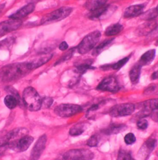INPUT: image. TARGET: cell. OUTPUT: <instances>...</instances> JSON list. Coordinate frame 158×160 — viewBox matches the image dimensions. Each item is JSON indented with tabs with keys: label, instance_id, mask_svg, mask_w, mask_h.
<instances>
[{
	"label": "cell",
	"instance_id": "cell-1",
	"mask_svg": "<svg viewBox=\"0 0 158 160\" xmlns=\"http://www.w3.org/2000/svg\"><path fill=\"white\" fill-rule=\"evenodd\" d=\"M32 71L29 62L14 63L0 69V83H9L19 80Z\"/></svg>",
	"mask_w": 158,
	"mask_h": 160
},
{
	"label": "cell",
	"instance_id": "cell-2",
	"mask_svg": "<svg viewBox=\"0 0 158 160\" xmlns=\"http://www.w3.org/2000/svg\"><path fill=\"white\" fill-rule=\"evenodd\" d=\"M22 98L26 107L30 111L36 112L42 107V98L37 90L32 87L24 89Z\"/></svg>",
	"mask_w": 158,
	"mask_h": 160
},
{
	"label": "cell",
	"instance_id": "cell-3",
	"mask_svg": "<svg viewBox=\"0 0 158 160\" xmlns=\"http://www.w3.org/2000/svg\"><path fill=\"white\" fill-rule=\"evenodd\" d=\"M73 8L70 7H62L44 16L41 20L42 24H49L63 20L70 15Z\"/></svg>",
	"mask_w": 158,
	"mask_h": 160
},
{
	"label": "cell",
	"instance_id": "cell-4",
	"mask_svg": "<svg viewBox=\"0 0 158 160\" xmlns=\"http://www.w3.org/2000/svg\"><path fill=\"white\" fill-rule=\"evenodd\" d=\"M100 36V32L98 31H94L87 35L78 46L79 54H84L91 51L98 43Z\"/></svg>",
	"mask_w": 158,
	"mask_h": 160
},
{
	"label": "cell",
	"instance_id": "cell-5",
	"mask_svg": "<svg viewBox=\"0 0 158 160\" xmlns=\"http://www.w3.org/2000/svg\"><path fill=\"white\" fill-rule=\"evenodd\" d=\"M82 108L78 105L63 103L58 105L54 110L55 113L61 117H70L81 112Z\"/></svg>",
	"mask_w": 158,
	"mask_h": 160
},
{
	"label": "cell",
	"instance_id": "cell-6",
	"mask_svg": "<svg viewBox=\"0 0 158 160\" xmlns=\"http://www.w3.org/2000/svg\"><path fill=\"white\" fill-rule=\"evenodd\" d=\"M135 109V107L133 103H121L112 107L109 110V113L112 117H120L130 115L132 114Z\"/></svg>",
	"mask_w": 158,
	"mask_h": 160
},
{
	"label": "cell",
	"instance_id": "cell-7",
	"mask_svg": "<svg viewBox=\"0 0 158 160\" xmlns=\"http://www.w3.org/2000/svg\"><path fill=\"white\" fill-rule=\"evenodd\" d=\"M93 153L86 149L72 150L66 152L63 155L64 160H91Z\"/></svg>",
	"mask_w": 158,
	"mask_h": 160
},
{
	"label": "cell",
	"instance_id": "cell-8",
	"mask_svg": "<svg viewBox=\"0 0 158 160\" xmlns=\"http://www.w3.org/2000/svg\"><path fill=\"white\" fill-rule=\"evenodd\" d=\"M33 141L34 138L32 137L26 135L21 137L19 139L14 142L6 143L8 145L9 149L15 152H23L29 148V147L32 143Z\"/></svg>",
	"mask_w": 158,
	"mask_h": 160
},
{
	"label": "cell",
	"instance_id": "cell-9",
	"mask_svg": "<svg viewBox=\"0 0 158 160\" xmlns=\"http://www.w3.org/2000/svg\"><path fill=\"white\" fill-rule=\"evenodd\" d=\"M22 25L21 19L11 18L0 22V36H4L11 32L17 30Z\"/></svg>",
	"mask_w": 158,
	"mask_h": 160
},
{
	"label": "cell",
	"instance_id": "cell-10",
	"mask_svg": "<svg viewBox=\"0 0 158 160\" xmlns=\"http://www.w3.org/2000/svg\"><path fill=\"white\" fill-rule=\"evenodd\" d=\"M97 89L102 91L116 92L119 90L120 87L118 81L115 77L109 76L102 80L97 86Z\"/></svg>",
	"mask_w": 158,
	"mask_h": 160
},
{
	"label": "cell",
	"instance_id": "cell-11",
	"mask_svg": "<svg viewBox=\"0 0 158 160\" xmlns=\"http://www.w3.org/2000/svg\"><path fill=\"white\" fill-rule=\"evenodd\" d=\"M47 140L46 135H43L38 139L32 150L29 160H38L40 158L45 148Z\"/></svg>",
	"mask_w": 158,
	"mask_h": 160
},
{
	"label": "cell",
	"instance_id": "cell-12",
	"mask_svg": "<svg viewBox=\"0 0 158 160\" xmlns=\"http://www.w3.org/2000/svg\"><path fill=\"white\" fill-rule=\"evenodd\" d=\"M157 145V140L155 138H148L142 147L139 153L142 158H146Z\"/></svg>",
	"mask_w": 158,
	"mask_h": 160
},
{
	"label": "cell",
	"instance_id": "cell-13",
	"mask_svg": "<svg viewBox=\"0 0 158 160\" xmlns=\"http://www.w3.org/2000/svg\"><path fill=\"white\" fill-rule=\"evenodd\" d=\"M157 28V22L155 21H148V22L140 25L136 30L137 34L138 36H145L150 34Z\"/></svg>",
	"mask_w": 158,
	"mask_h": 160
},
{
	"label": "cell",
	"instance_id": "cell-14",
	"mask_svg": "<svg viewBox=\"0 0 158 160\" xmlns=\"http://www.w3.org/2000/svg\"><path fill=\"white\" fill-rule=\"evenodd\" d=\"M52 56L53 55L51 54H47V53L41 54V56L36 58L32 61L29 62L32 71L34 69H37L38 68L41 67L44 64L48 62L52 59Z\"/></svg>",
	"mask_w": 158,
	"mask_h": 160
},
{
	"label": "cell",
	"instance_id": "cell-15",
	"mask_svg": "<svg viewBox=\"0 0 158 160\" xmlns=\"http://www.w3.org/2000/svg\"><path fill=\"white\" fill-rule=\"evenodd\" d=\"M35 8V6L34 4H33V3L28 4L27 5L24 6L23 8H22L19 10H18L16 13L10 16L9 18H13V19H21L28 16L30 13H32L34 11Z\"/></svg>",
	"mask_w": 158,
	"mask_h": 160
},
{
	"label": "cell",
	"instance_id": "cell-16",
	"mask_svg": "<svg viewBox=\"0 0 158 160\" xmlns=\"http://www.w3.org/2000/svg\"><path fill=\"white\" fill-rule=\"evenodd\" d=\"M145 6L143 4L133 5L127 8L124 12V17L130 18L140 16L143 12Z\"/></svg>",
	"mask_w": 158,
	"mask_h": 160
},
{
	"label": "cell",
	"instance_id": "cell-17",
	"mask_svg": "<svg viewBox=\"0 0 158 160\" xmlns=\"http://www.w3.org/2000/svg\"><path fill=\"white\" fill-rule=\"evenodd\" d=\"M155 54L156 51L155 49H151L146 52L141 57L138 62V64L142 67L150 64L153 61L155 57Z\"/></svg>",
	"mask_w": 158,
	"mask_h": 160
},
{
	"label": "cell",
	"instance_id": "cell-18",
	"mask_svg": "<svg viewBox=\"0 0 158 160\" xmlns=\"http://www.w3.org/2000/svg\"><path fill=\"white\" fill-rule=\"evenodd\" d=\"M126 126L123 124H112L103 130V132L107 135L116 134L123 131Z\"/></svg>",
	"mask_w": 158,
	"mask_h": 160
},
{
	"label": "cell",
	"instance_id": "cell-19",
	"mask_svg": "<svg viewBox=\"0 0 158 160\" xmlns=\"http://www.w3.org/2000/svg\"><path fill=\"white\" fill-rule=\"evenodd\" d=\"M109 7V5L105 4L99 8L91 11L89 13V18L91 19H97L100 18L108 11Z\"/></svg>",
	"mask_w": 158,
	"mask_h": 160
},
{
	"label": "cell",
	"instance_id": "cell-20",
	"mask_svg": "<svg viewBox=\"0 0 158 160\" xmlns=\"http://www.w3.org/2000/svg\"><path fill=\"white\" fill-rule=\"evenodd\" d=\"M141 68H142V66H140L138 64L135 66H133V68L130 71L129 76L132 83L137 84L138 82L140 77V74H141Z\"/></svg>",
	"mask_w": 158,
	"mask_h": 160
},
{
	"label": "cell",
	"instance_id": "cell-21",
	"mask_svg": "<svg viewBox=\"0 0 158 160\" xmlns=\"http://www.w3.org/2000/svg\"><path fill=\"white\" fill-rule=\"evenodd\" d=\"M107 1L108 0H87L86 3V8L91 11L107 4Z\"/></svg>",
	"mask_w": 158,
	"mask_h": 160
},
{
	"label": "cell",
	"instance_id": "cell-22",
	"mask_svg": "<svg viewBox=\"0 0 158 160\" xmlns=\"http://www.w3.org/2000/svg\"><path fill=\"white\" fill-rule=\"evenodd\" d=\"M123 26L119 23L114 24L107 28L105 34L107 36H112L119 34L123 29Z\"/></svg>",
	"mask_w": 158,
	"mask_h": 160
},
{
	"label": "cell",
	"instance_id": "cell-23",
	"mask_svg": "<svg viewBox=\"0 0 158 160\" xmlns=\"http://www.w3.org/2000/svg\"><path fill=\"white\" fill-rule=\"evenodd\" d=\"M4 102L8 108L14 109L17 107L19 102L18 98L16 96L9 94L5 97L4 99Z\"/></svg>",
	"mask_w": 158,
	"mask_h": 160
},
{
	"label": "cell",
	"instance_id": "cell-24",
	"mask_svg": "<svg viewBox=\"0 0 158 160\" xmlns=\"http://www.w3.org/2000/svg\"><path fill=\"white\" fill-rule=\"evenodd\" d=\"M142 107L146 108L151 112L158 110V98L150 99L142 103Z\"/></svg>",
	"mask_w": 158,
	"mask_h": 160
},
{
	"label": "cell",
	"instance_id": "cell-25",
	"mask_svg": "<svg viewBox=\"0 0 158 160\" xmlns=\"http://www.w3.org/2000/svg\"><path fill=\"white\" fill-rule=\"evenodd\" d=\"M141 18L146 21H151L155 19L158 16V8H153L145 12H143L141 15Z\"/></svg>",
	"mask_w": 158,
	"mask_h": 160
},
{
	"label": "cell",
	"instance_id": "cell-26",
	"mask_svg": "<svg viewBox=\"0 0 158 160\" xmlns=\"http://www.w3.org/2000/svg\"><path fill=\"white\" fill-rule=\"evenodd\" d=\"M15 42V38L11 37L7 38L4 40L0 41V49L6 50L11 48V47L14 44Z\"/></svg>",
	"mask_w": 158,
	"mask_h": 160
},
{
	"label": "cell",
	"instance_id": "cell-27",
	"mask_svg": "<svg viewBox=\"0 0 158 160\" xmlns=\"http://www.w3.org/2000/svg\"><path fill=\"white\" fill-rule=\"evenodd\" d=\"M112 41H113V39H108V40H105L104 42H102V43H100L94 50L93 55H94V56L99 55L107 46H109L112 42Z\"/></svg>",
	"mask_w": 158,
	"mask_h": 160
},
{
	"label": "cell",
	"instance_id": "cell-28",
	"mask_svg": "<svg viewBox=\"0 0 158 160\" xmlns=\"http://www.w3.org/2000/svg\"><path fill=\"white\" fill-rule=\"evenodd\" d=\"M84 132V128L82 126H74L70 130V135L72 136H79Z\"/></svg>",
	"mask_w": 158,
	"mask_h": 160
},
{
	"label": "cell",
	"instance_id": "cell-29",
	"mask_svg": "<svg viewBox=\"0 0 158 160\" xmlns=\"http://www.w3.org/2000/svg\"><path fill=\"white\" fill-rule=\"evenodd\" d=\"M128 60H129V57L125 58L120 60L119 61H118L117 63H115L114 64L112 65L111 68L113 69L114 70H119L123 66H125V64L128 61Z\"/></svg>",
	"mask_w": 158,
	"mask_h": 160
},
{
	"label": "cell",
	"instance_id": "cell-30",
	"mask_svg": "<svg viewBox=\"0 0 158 160\" xmlns=\"http://www.w3.org/2000/svg\"><path fill=\"white\" fill-rule=\"evenodd\" d=\"M117 160H132L131 154L125 150H120L118 155Z\"/></svg>",
	"mask_w": 158,
	"mask_h": 160
},
{
	"label": "cell",
	"instance_id": "cell-31",
	"mask_svg": "<svg viewBox=\"0 0 158 160\" xmlns=\"http://www.w3.org/2000/svg\"><path fill=\"white\" fill-rule=\"evenodd\" d=\"M92 68V67H91V63H88V62H84V63L79 64L77 66V69L78 71L81 74H82L85 72L86 71L91 69Z\"/></svg>",
	"mask_w": 158,
	"mask_h": 160
},
{
	"label": "cell",
	"instance_id": "cell-32",
	"mask_svg": "<svg viewBox=\"0 0 158 160\" xmlns=\"http://www.w3.org/2000/svg\"><path fill=\"white\" fill-rule=\"evenodd\" d=\"M53 100L52 98L49 97H45L42 99V107H44L45 108H48L51 107L53 104Z\"/></svg>",
	"mask_w": 158,
	"mask_h": 160
},
{
	"label": "cell",
	"instance_id": "cell-33",
	"mask_svg": "<svg viewBox=\"0 0 158 160\" xmlns=\"http://www.w3.org/2000/svg\"><path fill=\"white\" fill-rule=\"evenodd\" d=\"M124 140L126 144L132 145L136 142V137L134 135V134L132 133H129L125 135L124 138Z\"/></svg>",
	"mask_w": 158,
	"mask_h": 160
},
{
	"label": "cell",
	"instance_id": "cell-34",
	"mask_svg": "<svg viewBox=\"0 0 158 160\" xmlns=\"http://www.w3.org/2000/svg\"><path fill=\"white\" fill-rule=\"evenodd\" d=\"M98 143H99V140H98L97 136L92 135L87 140V145L91 147H95L98 145Z\"/></svg>",
	"mask_w": 158,
	"mask_h": 160
},
{
	"label": "cell",
	"instance_id": "cell-35",
	"mask_svg": "<svg viewBox=\"0 0 158 160\" xmlns=\"http://www.w3.org/2000/svg\"><path fill=\"white\" fill-rule=\"evenodd\" d=\"M137 127L140 130H145L148 127V122L146 120L141 118L137 122Z\"/></svg>",
	"mask_w": 158,
	"mask_h": 160
},
{
	"label": "cell",
	"instance_id": "cell-36",
	"mask_svg": "<svg viewBox=\"0 0 158 160\" xmlns=\"http://www.w3.org/2000/svg\"><path fill=\"white\" fill-rule=\"evenodd\" d=\"M73 50L69 51L68 53H66V54H65L63 57H62V58L56 63V64H60V63H61V62H64V61H65L69 59L72 56V55H73Z\"/></svg>",
	"mask_w": 158,
	"mask_h": 160
},
{
	"label": "cell",
	"instance_id": "cell-37",
	"mask_svg": "<svg viewBox=\"0 0 158 160\" xmlns=\"http://www.w3.org/2000/svg\"><path fill=\"white\" fill-rule=\"evenodd\" d=\"M151 118L155 122H158V110H156L153 111L151 114Z\"/></svg>",
	"mask_w": 158,
	"mask_h": 160
},
{
	"label": "cell",
	"instance_id": "cell-38",
	"mask_svg": "<svg viewBox=\"0 0 158 160\" xmlns=\"http://www.w3.org/2000/svg\"><path fill=\"white\" fill-rule=\"evenodd\" d=\"M68 48V44L66 42H62L60 44V46H59V49H60V50H61V51H65V50H67V49Z\"/></svg>",
	"mask_w": 158,
	"mask_h": 160
},
{
	"label": "cell",
	"instance_id": "cell-39",
	"mask_svg": "<svg viewBox=\"0 0 158 160\" xmlns=\"http://www.w3.org/2000/svg\"><path fill=\"white\" fill-rule=\"evenodd\" d=\"M151 78L153 79H158V71H156V72H155L153 74V75L151 76Z\"/></svg>",
	"mask_w": 158,
	"mask_h": 160
},
{
	"label": "cell",
	"instance_id": "cell-40",
	"mask_svg": "<svg viewBox=\"0 0 158 160\" xmlns=\"http://www.w3.org/2000/svg\"><path fill=\"white\" fill-rule=\"evenodd\" d=\"M157 42H158V41H157Z\"/></svg>",
	"mask_w": 158,
	"mask_h": 160
},
{
	"label": "cell",
	"instance_id": "cell-41",
	"mask_svg": "<svg viewBox=\"0 0 158 160\" xmlns=\"http://www.w3.org/2000/svg\"></svg>",
	"mask_w": 158,
	"mask_h": 160
}]
</instances>
